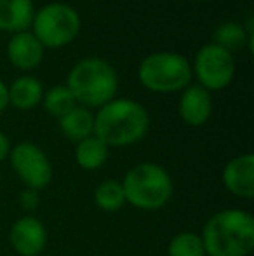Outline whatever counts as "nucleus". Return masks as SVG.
Instances as JSON below:
<instances>
[{
    "instance_id": "8",
    "label": "nucleus",
    "mask_w": 254,
    "mask_h": 256,
    "mask_svg": "<svg viewBox=\"0 0 254 256\" xmlns=\"http://www.w3.org/2000/svg\"><path fill=\"white\" fill-rule=\"evenodd\" d=\"M9 158L12 169L26 188L37 192L47 188L52 180V166L40 146L30 142H21L10 148Z\"/></svg>"
},
{
    "instance_id": "3",
    "label": "nucleus",
    "mask_w": 254,
    "mask_h": 256,
    "mask_svg": "<svg viewBox=\"0 0 254 256\" xmlns=\"http://www.w3.org/2000/svg\"><path fill=\"white\" fill-rule=\"evenodd\" d=\"M66 88L75 102L85 108H101L119 91V75L115 68L101 58L80 60L66 77Z\"/></svg>"
},
{
    "instance_id": "24",
    "label": "nucleus",
    "mask_w": 254,
    "mask_h": 256,
    "mask_svg": "<svg viewBox=\"0 0 254 256\" xmlns=\"http://www.w3.org/2000/svg\"><path fill=\"white\" fill-rule=\"evenodd\" d=\"M193 2H202V0H193Z\"/></svg>"
},
{
    "instance_id": "14",
    "label": "nucleus",
    "mask_w": 254,
    "mask_h": 256,
    "mask_svg": "<svg viewBox=\"0 0 254 256\" xmlns=\"http://www.w3.org/2000/svg\"><path fill=\"white\" fill-rule=\"evenodd\" d=\"M7 96H9V104H12L17 110H31L38 103H42L44 96V86L38 78L23 75L16 78L12 84L7 88Z\"/></svg>"
},
{
    "instance_id": "16",
    "label": "nucleus",
    "mask_w": 254,
    "mask_h": 256,
    "mask_svg": "<svg viewBox=\"0 0 254 256\" xmlns=\"http://www.w3.org/2000/svg\"><path fill=\"white\" fill-rule=\"evenodd\" d=\"M75 160L85 171H96L108 160V146L94 134L82 140L75 146Z\"/></svg>"
},
{
    "instance_id": "13",
    "label": "nucleus",
    "mask_w": 254,
    "mask_h": 256,
    "mask_svg": "<svg viewBox=\"0 0 254 256\" xmlns=\"http://www.w3.org/2000/svg\"><path fill=\"white\" fill-rule=\"evenodd\" d=\"M35 14L33 0H0V32H26Z\"/></svg>"
},
{
    "instance_id": "6",
    "label": "nucleus",
    "mask_w": 254,
    "mask_h": 256,
    "mask_svg": "<svg viewBox=\"0 0 254 256\" xmlns=\"http://www.w3.org/2000/svg\"><path fill=\"white\" fill-rule=\"evenodd\" d=\"M80 24V16L73 7L63 2H51L35 10L30 26L44 49H59L77 38Z\"/></svg>"
},
{
    "instance_id": "10",
    "label": "nucleus",
    "mask_w": 254,
    "mask_h": 256,
    "mask_svg": "<svg viewBox=\"0 0 254 256\" xmlns=\"http://www.w3.org/2000/svg\"><path fill=\"white\" fill-rule=\"evenodd\" d=\"M223 185L241 199L254 197V155L242 154L234 157L223 169Z\"/></svg>"
},
{
    "instance_id": "22",
    "label": "nucleus",
    "mask_w": 254,
    "mask_h": 256,
    "mask_svg": "<svg viewBox=\"0 0 254 256\" xmlns=\"http://www.w3.org/2000/svg\"><path fill=\"white\" fill-rule=\"evenodd\" d=\"M10 142H9V138H7L3 132H0V162L3 160V158H7L9 157V154H10Z\"/></svg>"
},
{
    "instance_id": "23",
    "label": "nucleus",
    "mask_w": 254,
    "mask_h": 256,
    "mask_svg": "<svg viewBox=\"0 0 254 256\" xmlns=\"http://www.w3.org/2000/svg\"><path fill=\"white\" fill-rule=\"evenodd\" d=\"M9 106V96H7V86L0 78V114Z\"/></svg>"
},
{
    "instance_id": "7",
    "label": "nucleus",
    "mask_w": 254,
    "mask_h": 256,
    "mask_svg": "<svg viewBox=\"0 0 254 256\" xmlns=\"http://www.w3.org/2000/svg\"><path fill=\"white\" fill-rule=\"evenodd\" d=\"M192 74L197 77L199 86L207 91H221L228 88L235 75V58L234 54L221 46L206 44L195 54L192 64Z\"/></svg>"
},
{
    "instance_id": "15",
    "label": "nucleus",
    "mask_w": 254,
    "mask_h": 256,
    "mask_svg": "<svg viewBox=\"0 0 254 256\" xmlns=\"http://www.w3.org/2000/svg\"><path fill=\"white\" fill-rule=\"evenodd\" d=\"M59 129L71 142H82L94 134V114L85 106H75L59 118Z\"/></svg>"
},
{
    "instance_id": "20",
    "label": "nucleus",
    "mask_w": 254,
    "mask_h": 256,
    "mask_svg": "<svg viewBox=\"0 0 254 256\" xmlns=\"http://www.w3.org/2000/svg\"><path fill=\"white\" fill-rule=\"evenodd\" d=\"M169 256H206L204 242L199 234L181 232L174 236L167 248Z\"/></svg>"
},
{
    "instance_id": "9",
    "label": "nucleus",
    "mask_w": 254,
    "mask_h": 256,
    "mask_svg": "<svg viewBox=\"0 0 254 256\" xmlns=\"http://www.w3.org/2000/svg\"><path fill=\"white\" fill-rule=\"evenodd\" d=\"M10 244L21 256H38L47 244V230L40 220L23 216L10 226Z\"/></svg>"
},
{
    "instance_id": "2",
    "label": "nucleus",
    "mask_w": 254,
    "mask_h": 256,
    "mask_svg": "<svg viewBox=\"0 0 254 256\" xmlns=\"http://www.w3.org/2000/svg\"><path fill=\"white\" fill-rule=\"evenodd\" d=\"M206 256H249L254 250V218L244 209H223L206 222L200 236Z\"/></svg>"
},
{
    "instance_id": "18",
    "label": "nucleus",
    "mask_w": 254,
    "mask_h": 256,
    "mask_svg": "<svg viewBox=\"0 0 254 256\" xmlns=\"http://www.w3.org/2000/svg\"><path fill=\"white\" fill-rule=\"evenodd\" d=\"M42 104H44L45 112L52 115V117L61 118L64 114L77 106L71 91L66 86H54V88L47 89L42 96Z\"/></svg>"
},
{
    "instance_id": "5",
    "label": "nucleus",
    "mask_w": 254,
    "mask_h": 256,
    "mask_svg": "<svg viewBox=\"0 0 254 256\" xmlns=\"http://www.w3.org/2000/svg\"><path fill=\"white\" fill-rule=\"evenodd\" d=\"M192 77L190 61L180 52H152L138 66V78L143 88L160 94L183 91L190 86Z\"/></svg>"
},
{
    "instance_id": "11",
    "label": "nucleus",
    "mask_w": 254,
    "mask_h": 256,
    "mask_svg": "<svg viewBox=\"0 0 254 256\" xmlns=\"http://www.w3.org/2000/svg\"><path fill=\"white\" fill-rule=\"evenodd\" d=\"M44 46L28 30L14 34L7 42V58L17 70L30 72L40 66L42 60H44Z\"/></svg>"
},
{
    "instance_id": "1",
    "label": "nucleus",
    "mask_w": 254,
    "mask_h": 256,
    "mask_svg": "<svg viewBox=\"0 0 254 256\" xmlns=\"http://www.w3.org/2000/svg\"><path fill=\"white\" fill-rule=\"evenodd\" d=\"M150 115L141 103L129 98H115L103 104L94 115V136L106 146L122 148L145 138Z\"/></svg>"
},
{
    "instance_id": "17",
    "label": "nucleus",
    "mask_w": 254,
    "mask_h": 256,
    "mask_svg": "<svg viewBox=\"0 0 254 256\" xmlns=\"http://www.w3.org/2000/svg\"><path fill=\"white\" fill-rule=\"evenodd\" d=\"M94 202L99 209L106 212H115L126 204L122 183L115 180H106L99 183L94 190Z\"/></svg>"
},
{
    "instance_id": "21",
    "label": "nucleus",
    "mask_w": 254,
    "mask_h": 256,
    "mask_svg": "<svg viewBox=\"0 0 254 256\" xmlns=\"http://www.w3.org/2000/svg\"><path fill=\"white\" fill-rule=\"evenodd\" d=\"M21 206H23L26 211H31L38 206V192L37 190L26 188L21 194Z\"/></svg>"
},
{
    "instance_id": "12",
    "label": "nucleus",
    "mask_w": 254,
    "mask_h": 256,
    "mask_svg": "<svg viewBox=\"0 0 254 256\" xmlns=\"http://www.w3.org/2000/svg\"><path fill=\"white\" fill-rule=\"evenodd\" d=\"M178 112L185 124L193 128L204 126L213 115V96L202 86H188L183 89Z\"/></svg>"
},
{
    "instance_id": "19",
    "label": "nucleus",
    "mask_w": 254,
    "mask_h": 256,
    "mask_svg": "<svg viewBox=\"0 0 254 256\" xmlns=\"http://www.w3.org/2000/svg\"><path fill=\"white\" fill-rule=\"evenodd\" d=\"M214 44L221 46L223 49L234 54L235 49L248 48V38H246V30L242 24L235 21H227L221 23L214 32Z\"/></svg>"
},
{
    "instance_id": "4",
    "label": "nucleus",
    "mask_w": 254,
    "mask_h": 256,
    "mask_svg": "<svg viewBox=\"0 0 254 256\" xmlns=\"http://www.w3.org/2000/svg\"><path fill=\"white\" fill-rule=\"evenodd\" d=\"M126 202L138 209L155 211L164 208L173 197L171 174L155 162H143L129 169L122 180Z\"/></svg>"
}]
</instances>
